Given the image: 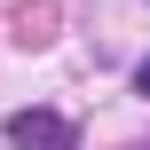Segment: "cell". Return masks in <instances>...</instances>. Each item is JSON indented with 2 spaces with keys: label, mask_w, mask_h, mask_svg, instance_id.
Instances as JSON below:
<instances>
[{
  "label": "cell",
  "mask_w": 150,
  "mask_h": 150,
  "mask_svg": "<svg viewBox=\"0 0 150 150\" xmlns=\"http://www.w3.org/2000/svg\"><path fill=\"white\" fill-rule=\"evenodd\" d=\"M8 142L16 150H71V127L55 111H8Z\"/></svg>",
  "instance_id": "cell-1"
},
{
  "label": "cell",
  "mask_w": 150,
  "mask_h": 150,
  "mask_svg": "<svg viewBox=\"0 0 150 150\" xmlns=\"http://www.w3.org/2000/svg\"><path fill=\"white\" fill-rule=\"evenodd\" d=\"M134 87H142V95H150V55H142V63H134Z\"/></svg>",
  "instance_id": "cell-2"
}]
</instances>
